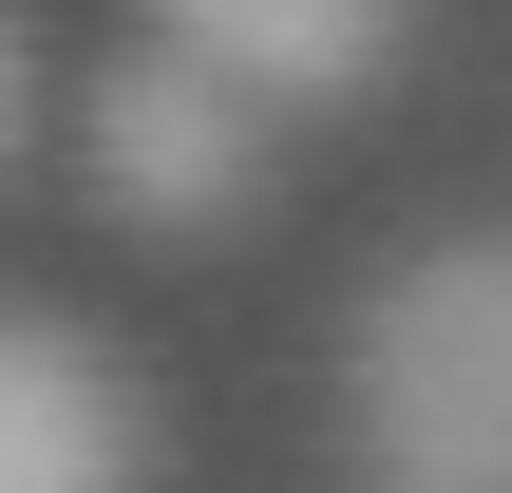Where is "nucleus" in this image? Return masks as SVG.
Wrapping results in <instances>:
<instances>
[{
	"mask_svg": "<svg viewBox=\"0 0 512 493\" xmlns=\"http://www.w3.org/2000/svg\"><path fill=\"white\" fill-rule=\"evenodd\" d=\"M361 456L437 493L512 475V247H418L361 304Z\"/></svg>",
	"mask_w": 512,
	"mask_h": 493,
	"instance_id": "nucleus-1",
	"label": "nucleus"
},
{
	"mask_svg": "<svg viewBox=\"0 0 512 493\" xmlns=\"http://www.w3.org/2000/svg\"><path fill=\"white\" fill-rule=\"evenodd\" d=\"M95 190L152 228V247H209L247 190H266V95L247 76H209V57H114L95 76Z\"/></svg>",
	"mask_w": 512,
	"mask_h": 493,
	"instance_id": "nucleus-2",
	"label": "nucleus"
},
{
	"mask_svg": "<svg viewBox=\"0 0 512 493\" xmlns=\"http://www.w3.org/2000/svg\"><path fill=\"white\" fill-rule=\"evenodd\" d=\"M399 19H418V0H152V38L209 57V76H247L266 114L380 95V76H399Z\"/></svg>",
	"mask_w": 512,
	"mask_h": 493,
	"instance_id": "nucleus-3",
	"label": "nucleus"
},
{
	"mask_svg": "<svg viewBox=\"0 0 512 493\" xmlns=\"http://www.w3.org/2000/svg\"><path fill=\"white\" fill-rule=\"evenodd\" d=\"M152 456V418H133V380L76 342V323H0V493H95Z\"/></svg>",
	"mask_w": 512,
	"mask_h": 493,
	"instance_id": "nucleus-4",
	"label": "nucleus"
},
{
	"mask_svg": "<svg viewBox=\"0 0 512 493\" xmlns=\"http://www.w3.org/2000/svg\"><path fill=\"white\" fill-rule=\"evenodd\" d=\"M0 152H19V19H0Z\"/></svg>",
	"mask_w": 512,
	"mask_h": 493,
	"instance_id": "nucleus-5",
	"label": "nucleus"
}]
</instances>
